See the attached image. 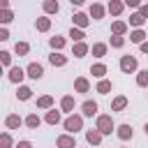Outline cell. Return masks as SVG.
Returning a JSON list of instances; mask_svg holds the SVG:
<instances>
[{
  "label": "cell",
  "instance_id": "2e32d148",
  "mask_svg": "<svg viewBox=\"0 0 148 148\" xmlns=\"http://www.w3.org/2000/svg\"><path fill=\"white\" fill-rule=\"evenodd\" d=\"M139 83H141V86H146V83H148V72H141V76H139Z\"/></svg>",
  "mask_w": 148,
  "mask_h": 148
},
{
  "label": "cell",
  "instance_id": "30bf717a",
  "mask_svg": "<svg viewBox=\"0 0 148 148\" xmlns=\"http://www.w3.org/2000/svg\"><path fill=\"white\" fill-rule=\"evenodd\" d=\"M18 123H21V120H18L16 116H9V118H7V125H9V127H18Z\"/></svg>",
  "mask_w": 148,
  "mask_h": 148
},
{
  "label": "cell",
  "instance_id": "f546056e",
  "mask_svg": "<svg viewBox=\"0 0 148 148\" xmlns=\"http://www.w3.org/2000/svg\"><path fill=\"white\" fill-rule=\"evenodd\" d=\"M0 143L2 146H9V136H0Z\"/></svg>",
  "mask_w": 148,
  "mask_h": 148
},
{
  "label": "cell",
  "instance_id": "7c38bea8",
  "mask_svg": "<svg viewBox=\"0 0 148 148\" xmlns=\"http://www.w3.org/2000/svg\"><path fill=\"white\" fill-rule=\"evenodd\" d=\"M88 141H90V143H97V141H99V134H97V132H88Z\"/></svg>",
  "mask_w": 148,
  "mask_h": 148
},
{
  "label": "cell",
  "instance_id": "83f0119b",
  "mask_svg": "<svg viewBox=\"0 0 148 148\" xmlns=\"http://www.w3.org/2000/svg\"><path fill=\"white\" fill-rule=\"evenodd\" d=\"M125 106V99H116V109H123Z\"/></svg>",
  "mask_w": 148,
  "mask_h": 148
},
{
  "label": "cell",
  "instance_id": "4dcf8cb0",
  "mask_svg": "<svg viewBox=\"0 0 148 148\" xmlns=\"http://www.w3.org/2000/svg\"><path fill=\"white\" fill-rule=\"evenodd\" d=\"M16 148H30V143H28V141H21V143H18Z\"/></svg>",
  "mask_w": 148,
  "mask_h": 148
},
{
  "label": "cell",
  "instance_id": "3957f363",
  "mask_svg": "<svg viewBox=\"0 0 148 148\" xmlns=\"http://www.w3.org/2000/svg\"><path fill=\"white\" fill-rule=\"evenodd\" d=\"M28 74H30L32 79H39V76H42V67H39L37 62H32V65L28 67Z\"/></svg>",
  "mask_w": 148,
  "mask_h": 148
},
{
  "label": "cell",
  "instance_id": "277c9868",
  "mask_svg": "<svg viewBox=\"0 0 148 148\" xmlns=\"http://www.w3.org/2000/svg\"><path fill=\"white\" fill-rule=\"evenodd\" d=\"M111 127H113V125H111V118H106V116L99 118V130H102V132H111Z\"/></svg>",
  "mask_w": 148,
  "mask_h": 148
},
{
  "label": "cell",
  "instance_id": "1f68e13d",
  "mask_svg": "<svg viewBox=\"0 0 148 148\" xmlns=\"http://www.w3.org/2000/svg\"><path fill=\"white\" fill-rule=\"evenodd\" d=\"M9 35H7V30H0V39H7Z\"/></svg>",
  "mask_w": 148,
  "mask_h": 148
},
{
  "label": "cell",
  "instance_id": "d6a6232c",
  "mask_svg": "<svg viewBox=\"0 0 148 148\" xmlns=\"http://www.w3.org/2000/svg\"><path fill=\"white\" fill-rule=\"evenodd\" d=\"M143 14H146V16H148V7H143Z\"/></svg>",
  "mask_w": 148,
  "mask_h": 148
},
{
  "label": "cell",
  "instance_id": "d6986e66",
  "mask_svg": "<svg viewBox=\"0 0 148 148\" xmlns=\"http://www.w3.org/2000/svg\"><path fill=\"white\" fill-rule=\"evenodd\" d=\"M74 51H76V56H83V53H86V46H83V44H79Z\"/></svg>",
  "mask_w": 148,
  "mask_h": 148
},
{
  "label": "cell",
  "instance_id": "5b68a950",
  "mask_svg": "<svg viewBox=\"0 0 148 148\" xmlns=\"http://www.w3.org/2000/svg\"><path fill=\"white\" fill-rule=\"evenodd\" d=\"M95 111H97V104H95V102H86V104H83V113H86V116H92Z\"/></svg>",
  "mask_w": 148,
  "mask_h": 148
},
{
  "label": "cell",
  "instance_id": "44dd1931",
  "mask_svg": "<svg viewBox=\"0 0 148 148\" xmlns=\"http://www.w3.org/2000/svg\"><path fill=\"white\" fill-rule=\"evenodd\" d=\"M109 88H111V86H109V83H106V81H102V83H99V92H106V90H109Z\"/></svg>",
  "mask_w": 148,
  "mask_h": 148
},
{
  "label": "cell",
  "instance_id": "cb8c5ba5",
  "mask_svg": "<svg viewBox=\"0 0 148 148\" xmlns=\"http://www.w3.org/2000/svg\"><path fill=\"white\" fill-rule=\"evenodd\" d=\"M0 21H5V23H7V21H12V14H9V12H5V14L0 16Z\"/></svg>",
  "mask_w": 148,
  "mask_h": 148
},
{
  "label": "cell",
  "instance_id": "484cf974",
  "mask_svg": "<svg viewBox=\"0 0 148 148\" xmlns=\"http://www.w3.org/2000/svg\"><path fill=\"white\" fill-rule=\"evenodd\" d=\"M141 21H143V18H141V16H139V14H136V16H132V23H134V25H139V23H141Z\"/></svg>",
  "mask_w": 148,
  "mask_h": 148
},
{
  "label": "cell",
  "instance_id": "4316f807",
  "mask_svg": "<svg viewBox=\"0 0 148 148\" xmlns=\"http://www.w3.org/2000/svg\"><path fill=\"white\" fill-rule=\"evenodd\" d=\"M39 28H42V30H46V28H49V21H46V18H42V21H39Z\"/></svg>",
  "mask_w": 148,
  "mask_h": 148
},
{
  "label": "cell",
  "instance_id": "d590c367",
  "mask_svg": "<svg viewBox=\"0 0 148 148\" xmlns=\"http://www.w3.org/2000/svg\"><path fill=\"white\" fill-rule=\"evenodd\" d=\"M0 74H2V69H0Z\"/></svg>",
  "mask_w": 148,
  "mask_h": 148
},
{
  "label": "cell",
  "instance_id": "ba28073f",
  "mask_svg": "<svg viewBox=\"0 0 148 148\" xmlns=\"http://www.w3.org/2000/svg\"><path fill=\"white\" fill-rule=\"evenodd\" d=\"M58 143H60V148H74V141H72V139H67V136H62Z\"/></svg>",
  "mask_w": 148,
  "mask_h": 148
},
{
  "label": "cell",
  "instance_id": "e575fe53",
  "mask_svg": "<svg viewBox=\"0 0 148 148\" xmlns=\"http://www.w3.org/2000/svg\"><path fill=\"white\" fill-rule=\"evenodd\" d=\"M146 134H148V125H146Z\"/></svg>",
  "mask_w": 148,
  "mask_h": 148
},
{
  "label": "cell",
  "instance_id": "8fae6325",
  "mask_svg": "<svg viewBox=\"0 0 148 148\" xmlns=\"http://www.w3.org/2000/svg\"><path fill=\"white\" fill-rule=\"evenodd\" d=\"M18 97H21V99H28V97H30V88H21V90H18Z\"/></svg>",
  "mask_w": 148,
  "mask_h": 148
},
{
  "label": "cell",
  "instance_id": "e0dca14e",
  "mask_svg": "<svg viewBox=\"0 0 148 148\" xmlns=\"http://www.w3.org/2000/svg\"><path fill=\"white\" fill-rule=\"evenodd\" d=\"M141 39H143V32H139V30H136V32L132 35V42H141Z\"/></svg>",
  "mask_w": 148,
  "mask_h": 148
},
{
  "label": "cell",
  "instance_id": "9c48e42d",
  "mask_svg": "<svg viewBox=\"0 0 148 148\" xmlns=\"http://www.w3.org/2000/svg\"><path fill=\"white\" fill-rule=\"evenodd\" d=\"M51 62H53V65H62V62H65V58H62V56H58V53H53V56H51Z\"/></svg>",
  "mask_w": 148,
  "mask_h": 148
},
{
  "label": "cell",
  "instance_id": "836d02e7",
  "mask_svg": "<svg viewBox=\"0 0 148 148\" xmlns=\"http://www.w3.org/2000/svg\"><path fill=\"white\" fill-rule=\"evenodd\" d=\"M141 49H143V51H148V44H143V46H141Z\"/></svg>",
  "mask_w": 148,
  "mask_h": 148
},
{
  "label": "cell",
  "instance_id": "9a60e30c",
  "mask_svg": "<svg viewBox=\"0 0 148 148\" xmlns=\"http://www.w3.org/2000/svg\"><path fill=\"white\" fill-rule=\"evenodd\" d=\"M69 37H72V39H81L83 35H81V30H74V28H72V32H69Z\"/></svg>",
  "mask_w": 148,
  "mask_h": 148
},
{
  "label": "cell",
  "instance_id": "6da1fadb",
  "mask_svg": "<svg viewBox=\"0 0 148 148\" xmlns=\"http://www.w3.org/2000/svg\"><path fill=\"white\" fill-rule=\"evenodd\" d=\"M65 127H67L69 132H76V130L81 127V118H67V123H65Z\"/></svg>",
  "mask_w": 148,
  "mask_h": 148
},
{
  "label": "cell",
  "instance_id": "ffe728a7",
  "mask_svg": "<svg viewBox=\"0 0 148 148\" xmlns=\"http://www.w3.org/2000/svg\"><path fill=\"white\" fill-rule=\"evenodd\" d=\"M92 72H95V76H102V74H104V67H102V65H97Z\"/></svg>",
  "mask_w": 148,
  "mask_h": 148
},
{
  "label": "cell",
  "instance_id": "603a6c76",
  "mask_svg": "<svg viewBox=\"0 0 148 148\" xmlns=\"http://www.w3.org/2000/svg\"><path fill=\"white\" fill-rule=\"evenodd\" d=\"M92 14L99 18V16H102V7H97V5H95V7H92Z\"/></svg>",
  "mask_w": 148,
  "mask_h": 148
},
{
  "label": "cell",
  "instance_id": "5bb4252c",
  "mask_svg": "<svg viewBox=\"0 0 148 148\" xmlns=\"http://www.w3.org/2000/svg\"><path fill=\"white\" fill-rule=\"evenodd\" d=\"M28 125H30V127H37V125H39V118H37V116H30V118H28Z\"/></svg>",
  "mask_w": 148,
  "mask_h": 148
},
{
  "label": "cell",
  "instance_id": "f1b7e54d",
  "mask_svg": "<svg viewBox=\"0 0 148 148\" xmlns=\"http://www.w3.org/2000/svg\"><path fill=\"white\" fill-rule=\"evenodd\" d=\"M58 120V113H49V123H56Z\"/></svg>",
  "mask_w": 148,
  "mask_h": 148
},
{
  "label": "cell",
  "instance_id": "7a4b0ae2",
  "mask_svg": "<svg viewBox=\"0 0 148 148\" xmlns=\"http://www.w3.org/2000/svg\"><path fill=\"white\" fill-rule=\"evenodd\" d=\"M120 67H123L125 72H132V69L136 67V60H134V58H123V62H120Z\"/></svg>",
  "mask_w": 148,
  "mask_h": 148
},
{
  "label": "cell",
  "instance_id": "52a82bcc",
  "mask_svg": "<svg viewBox=\"0 0 148 148\" xmlns=\"http://www.w3.org/2000/svg\"><path fill=\"white\" fill-rule=\"evenodd\" d=\"M9 76H12V81H21V79H23V72H21V69H18V67H14V69H12V74H9Z\"/></svg>",
  "mask_w": 148,
  "mask_h": 148
},
{
  "label": "cell",
  "instance_id": "4fadbf2b",
  "mask_svg": "<svg viewBox=\"0 0 148 148\" xmlns=\"http://www.w3.org/2000/svg\"><path fill=\"white\" fill-rule=\"evenodd\" d=\"M74 21H76L79 25H86V21H88V18H86L83 14H76V16H74Z\"/></svg>",
  "mask_w": 148,
  "mask_h": 148
},
{
  "label": "cell",
  "instance_id": "d4e9b609",
  "mask_svg": "<svg viewBox=\"0 0 148 148\" xmlns=\"http://www.w3.org/2000/svg\"><path fill=\"white\" fill-rule=\"evenodd\" d=\"M16 51H18V53H25L28 46H25V44H16Z\"/></svg>",
  "mask_w": 148,
  "mask_h": 148
},
{
  "label": "cell",
  "instance_id": "ac0fdd59",
  "mask_svg": "<svg viewBox=\"0 0 148 148\" xmlns=\"http://www.w3.org/2000/svg\"><path fill=\"white\" fill-rule=\"evenodd\" d=\"M51 44H53L56 49H60V46H62V39H60V37H53V39H51Z\"/></svg>",
  "mask_w": 148,
  "mask_h": 148
},
{
  "label": "cell",
  "instance_id": "7402d4cb",
  "mask_svg": "<svg viewBox=\"0 0 148 148\" xmlns=\"http://www.w3.org/2000/svg\"><path fill=\"white\" fill-rule=\"evenodd\" d=\"M0 62H5V65H7V62H9V53H5V51H2V53H0Z\"/></svg>",
  "mask_w": 148,
  "mask_h": 148
},
{
  "label": "cell",
  "instance_id": "8992f818",
  "mask_svg": "<svg viewBox=\"0 0 148 148\" xmlns=\"http://www.w3.org/2000/svg\"><path fill=\"white\" fill-rule=\"evenodd\" d=\"M118 134H120V139H130V136H132V127H130V125H123Z\"/></svg>",
  "mask_w": 148,
  "mask_h": 148
}]
</instances>
